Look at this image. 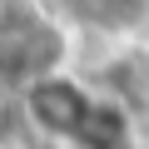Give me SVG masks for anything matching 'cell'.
Here are the masks:
<instances>
[{
	"label": "cell",
	"mask_w": 149,
	"mask_h": 149,
	"mask_svg": "<svg viewBox=\"0 0 149 149\" xmlns=\"http://www.w3.org/2000/svg\"><path fill=\"white\" fill-rule=\"evenodd\" d=\"M70 60V35L60 20H50L40 5L5 0L0 5V85H40L50 74H65Z\"/></svg>",
	"instance_id": "2"
},
{
	"label": "cell",
	"mask_w": 149,
	"mask_h": 149,
	"mask_svg": "<svg viewBox=\"0 0 149 149\" xmlns=\"http://www.w3.org/2000/svg\"><path fill=\"white\" fill-rule=\"evenodd\" d=\"M60 10L95 35H134L149 25V0H60Z\"/></svg>",
	"instance_id": "3"
},
{
	"label": "cell",
	"mask_w": 149,
	"mask_h": 149,
	"mask_svg": "<svg viewBox=\"0 0 149 149\" xmlns=\"http://www.w3.org/2000/svg\"><path fill=\"white\" fill-rule=\"evenodd\" d=\"M30 124L55 139L60 149H134V119L109 95L80 85L74 74H50V80L25 90Z\"/></svg>",
	"instance_id": "1"
}]
</instances>
